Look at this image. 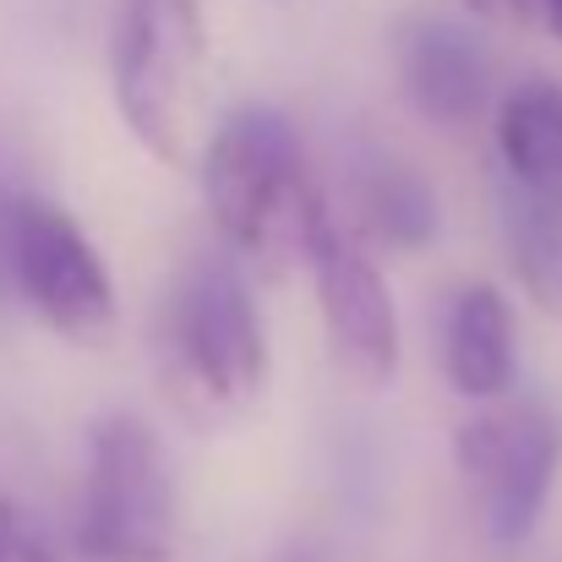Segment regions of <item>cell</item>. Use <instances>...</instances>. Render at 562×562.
<instances>
[{
    "label": "cell",
    "instance_id": "6da1fadb",
    "mask_svg": "<svg viewBox=\"0 0 562 562\" xmlns=\"http://www.w3.org/2000/svg\"><path fill=\"white\" fill-rule=\"evenodd\" d=\"M202 207L224 246L262 279L317 268L339 235L295 126L262 104L235 110L202 143Z\"/></svg>",
    "mask_w": 562,
    "mask_h": 562
},
{
    "label": "cell",
    "instance_id": "7a4b0ae2",
    "mask_svg": "<svg viewBox=\"0 0 562 562\" xmlns=\"http://www.w3.org/2000/svg\"><path fill=\"white\" fill-rule=\"evenodd\" d=\"M159 376L191 426H224L257 404L268 345L235 262L196 257L176 279L159 323Z\"/></svg>",
    "mask_w": 562,
    "mask_h": 562
},
{
    "label": "cell",
    "instance_id": "3957f363",
    "mask_svg": "<svg viewBox=\"0 0 562 562\" xmlns=\"http://www.w3.org/2000/svg\"><path fill=\"white\" fill-rule=\"evenodd\" d=\"M110 93L132 143L159 165H187L207 99V22L196 0H121Z\"/></svg>",
    "mask_w": 562,
    "mask_h": 562
},
{
    "label": "cell",
    "instance_id": "277c9868",
    "mask_svg": "<svg viewBox=\"0 0 562 562\" xmlns=\"http://www.w3.org/2000/svg\"><path fill=\"white\" fill-rule=\"evenodd\" d=\"M176 475L159 431L115 409L88 431L82 503H77V558L82 562H176Z\"/></svg>",
    "mask_w": 562,
    "mask_h": 562
},
{
    "label": "cell",
    "instance_id": "5b68a950",
    "mask_svg": "<svg viewBox=\"0 0 562 562\" xmlns=\"http://www.w3.org/2000/svg\"><path fill=\"white\" fill-rule=\"evenodd\" d=\"M453 464L492 547L536 536L562 464V431L547 404H486L453 431Z\"/></svg>",
    "mask_w": 562,
    "mask_h": 562
},
{
    "label": "cell",
    "instance_id": "8992f818",
    "mask_svg": "<svg viewBox=\"0 0 562 562\" xmlns=\"http://www.w3.org/2000/svg\"><path fill=\"white\" fill-rule=\"evenodd\" d=\"M0 257L16 295L71 345H110L121 323V301L104 257L82 235V224L55 202H16L0 229Z\"/></svg>",
    "mask_w": 562,
    "mask_h": 562
},
{
    "label": "cell",
    "instance_id": "52a82bcc",
    "mask_svg": "<svg viewBox=\"0 0 562 562\" xmlns=\"http://www.w3.org/2000/svg\"><path fill=\"white\" fill-rule=\"evenodd\" d=\"M312 273H317V301H323L339 372L356 387H387L398 372V312H393L387 279L345 235H334V246L317 257Z\"/></svg>",
    "mask_w": 562,
    "mask_h": 562
},
{
    "label": "cell",
    "instance_id": "ba28073f",
    "mask_svg": "<svg viewBox=\"0 0 562 562\" xmlns=\"http://www.w3.org/2000/svg\"><path fill=\"white\" fill-rule=\"evenodd\" d=\"M398 77H404L409 104L437 126H464L470 115H481L486 88H492L481 44L448 22H420L404 33Z\"/></svg>",
    "mask_w": 562,
    "mask_h": 562
},
{
    "label": "cell",
    "instance_id": "9c48e42d",
    "mask_svg": "<svg viewBox=\"0 0 562 562\" xmlns=\"http://www.w3.org/2000/svg\"><path fill=\"white\" fill-rule=\"evenodd\" d=\"M442 367L464 398H481V404H497L514 387L519 339H514V312H508L497 284H464L453 295Z\"/></svg>",
    "mask_w": 562,
    "mask_h": 562
},
{
    "label": "cell",
    "instance_id": "30bf717a",
    "mask_svg": "<svg viewBox=\"0 0 562 562\" xmlns=\"http://www.w3.org/2000/svg\"><path fill=\"white\" fill-rule=\"evenodd\" d=\"M497 165L525 191H562V82L530 77L497 104Z\"/></svg>",
    "mask_w": 562,
    "mask_h": 562
},
{
    "label": "cell",
    "instance_id": "8fae6325",
    "mask_svg": "<svg viewBox=\"0 0 562 562\" xmlns=\"http://www.w3.org/2000/svg\"><path fill=\"white\" fill-rule=\"evenodd\" d=\"M497 213H503L508 262L525 295L562 323V191H525L503 181Z\"/></svg>",
    "mask_w": 562,
    "mask_h": 562
},
{
    "label": "cell",
    "instance_id": "7c38bea8",
    "mask_svg": "<svg viewBox=\"0 0 562 562\" xmlns=\"http://www.w3.org/2000/svg\"><path fill=\"white\" fill-rule=\"evenodd\" d=\"M356 224L367 240L393 246V251L426 246L437 235V196L409 165L367 159L356 176Z\"/></svg>",
    "mask_w": 562,
    "mask_h": 562
},
{
    "label": "cell",
    "instance_id": "4fadbf2b",
    "mask_svg": "<svg viewBox=\"0 0 562 562\" xmlns=\"http://www.w3.org/2000/svg\"><path fill=\"white\" fill-rule=\"evenodd\" d=\"M0 562H60L44 525L11 497H0Z\"/></svg>",
    "mask_w": 562,
    "mask_h": 562
},
{
    "label": "cell",
    "instance_id": "5bb4252c",
    "mask_svg": "<svg viewBox=\"0 0 562 562\" xmlns=\"http://www.w3.org/2000/svg\"><path fill=\"white\" fill-rule=\"evenodd\" d=\"M464 11H475L486 22H514V16L530 11V0H464Z\"/></svg>",
    "mask_w": 562,
    "mask_h": 562
},
{
    "label": "cell",
    "instance_id": "9a60e30c",
    "mask_svg": "<svg viewBox=\"0 0 562 562\" xmlns=\"http://www.w3.org/2000/svg\"><path fill=\"white\" fill-rule=\"evenodd\" d=\"M536 5H541V22H547V27L562 38V0H536Z\"/></svg>",
    "mask_w": 562,
    "mask_h": 562
}]
</instances>
